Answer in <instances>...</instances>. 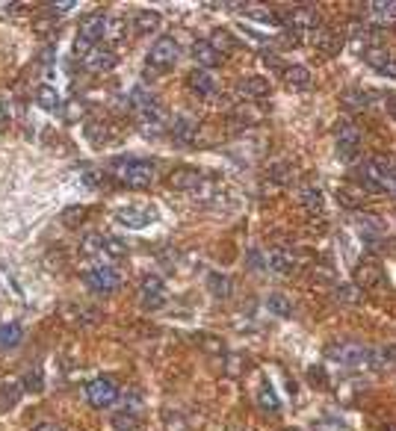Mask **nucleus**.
I'll return each mask as SVG.
<instances>
[{
  "label": "nucleus",
  "instance_id": "58836bf2",
  "mask_svg": "<svg viewBox=\"0 0 396 431\" xmlns=\"http://www.w3.org/2000/svg\"><path fill=\"white\" fill-rule=\"evenodd\" d=\"M18 12V3H0V18H12Z\"/></svg>",
  "mask_w": 396,
  "mask_h": 431
},
{
  "label": "nucleus",
  "instance_id": "2f4dec72",
  "mask_svg": "<svg viewBox=\"0 0 396 431\" xmlns=\"http://www.w3.org/2000/svg\"><path fill=\"white\" fill-rule=\"evenodd\" d=\"M113 425L119 428V431H139V416H136V411H121V414H116L113 416Z\"/></svg>",
  "mask_w": 396,
  "mask_h": 431
},
{
  "label": "nucleus",
  "instance_id": "9b49d317",
  "mask_svg": "<svg viewBox=\"0 0 396 431\" xmlns=\"http://www.w3.org/2000/svg\"><path fill=\"white\" fill-rule=\"evenodd\" d=\"M358 145H361V130H358L352 121H343L337 127V154L343 159H352L358 154Z\"/></svg>",
  "mask_w": 396,
  "mask_h": 431
},
{
  "label": "nucleus",
  "instance_id": "a211bd4d",
  "mask_svg": "<svg viewBox=\"0 0 396 431\" xmlns=\"http://www.w3.org/2000/svg\"><path fill=\"white\" fill-rule=\"evenodd\" d=\"M192 59L201 68H216L222 63V54L207 39H198V42H192Z\"/></svg>",
  "mask_w": 396,
  "mask_h": 431
},
{
  "label": "nucleus",
  "instance_id": "37998d69",
  "mask_svg": "<svg viewBox=\"0 0 396 431\" xmlns=\"http://www.w3.org/2000/svg\"><path fill=\"white\" fill-rule=\"evenodd\" d=\"M390 431H396V428H390Z\"/></svg>",
  "mask_w": 396,
  "mask_h": 431
},
{
  "label": "nucleus",
  "instance_id": "1a4fd4ad",
  "mask_svg": "<svg viewBox=\"0 0 396 431\" xmlns=\"http://www.w3.org/2000/svg\"><path fill=\"white\" fill-rule=\"evenodd\" d=\"M139 301L145 311H160L166 304V284L157 275H145L139 284Z\"/></svg>",
  "mask_w": 396,
  "mask_h": 431
},
{
  "label": "nucleus",
  "instance_id": "393cba45",
  "mask_svg": "<svg viewBox=\"0 0 396 431\" xmlns=\"http://www.w3.org/2000/svg\"><path fill=\"white\" fill-rule=\"evenodd\" d=\"M240 92H243L245 97H264V95H269V80L252 74V77H245V80L240 83Z\"/></svg>",
  "mask_w": 396,
  "mask_h": 431
},
{
  "label": "nucleus",
  "instance_id": "c85d7f7f",
  "mask_svg": "<svg viewBox=\"0 0 396 431\" xmlns=\"http://www.w3.org/2000/svg\"><path fill=\"white\" fill-rule=\"evenodd\" d=\"M257 405H261L264 411H272V414L281 408V402H278V396H275V390H272L269 381H264V384H261V393H257Z\"/></svg>",
  "mask_w": 396,
  "mask_h": 431
},
{
  "label": "nucleus",
  "instance_id": "dca6fc26",
  "mask_svg": "<svg viewBox=\"0 0 396 431\" xmlns=\"http://www.w3.org/2000/svg\"><path fill=\"white\" fill-rule=\"evenodd\" d=\"M187 86L195 95H201V97H210L216 92V80H213V74H210L207 68H192L187 74Z\"/></svg>",
  "mask_w": 396,
  "mask_h": 431
},
{
  "label": "nucleus",
  "instance_id": "c9c22d12",
  "mask_svg": "<svg viewBox=\"0 0 396 431\" xmlns=\"http://www.w3.org/2000/svg\"><path fill=\"white\" fill-rule=\"evenodd\" d=\"M24 390L39 393V390H42V373H30V375H24Z\"/></svg>",
  "mask_w": 396,
  "mask_h": 431
},
{
  "label": "nucleus",
  "instance_id": "7c9ffc66",
  "mask_svg": "<svg viewBox=\"0 0 396 431\" xmlns=\"http://www.w3.org/2000/svg\"><path fill=\"white\" fill-rule=\"evenodd\" d=\"M343 107L346 109H367L370 107V92L364 89H349L343 95Z\"/></svg>",
  "mask_w": 396,
  "mask_h": 431
},
{
  "label": "nucleus",
  "instance_id": "f03ea898",
  "mask_svg": "<svg viewBox=\"0 0 396 431\" xmlns=\"http://www.w3.org/2000/svg\"><path fill=\"white\" fill-rule=\"evenodd\" d=\"M104 36H109V18L104 15V12H92V15H86L80 21L77 42H74V51H77V56H86L92 47H98V42H101Z\"/></svg>",
  "mask_w": 396,
  "mask_h": 431
},
{
  "label": "nucleus",
  "instance_id": "f3484780",
  "mask_svg": "<svg viewBox=\"0 0 396 431\" xmlns=\"http://www.w3.org/2000/svg\"><path fill=\"white\" fill-rule=\"evenodd\" d=\"M381 281H385V275H381V266L379 263H373V260H367V263H361L355 269V284L361 287V290H373V287H379Z\"/></svg>",
  "mask_w": 396,
  "mask_h": 431
},
{
  "label": "nucleus",
  "instance_id": "cd10ccee",
  "mask_svg": "<svg viewBox=\"0 0 396 431\" xmlns=\"http://www.w3.org/2000/svg\"><path fill=\"white\" fill-rule=\"evenodd\" d=\"M266 311L275 313V316H281V319H290V316H293V304L284 299V295L275 292V295H269V299H266Z\"/></svg>",
  "mask_w": 396,
  "mask_h": 431
},
{
  "label": "nucleus",
  "instance_id": "9d476101",
  "mask_svg": "<svg viewBox=\"0 0 396 431\" xmlns=\"http://www.w3.org/2000/svg\"><path fill=\"white\" fill-rule=\"evenodd\" d=\"M364 63H367L370 68H376L381 77L396 80V56L388 54L385 47H370V51H364Z\"/></svg>",
  "mask_w": 396,
  "mask_h": 431
},
{
  "label": "nucleus",
  "instance_id": "f704fd0d",
  "mask_svg": "<svg viewBox=\"0 0 396 431\" xmlns=\"http://www.w3.org/2000/svg\"><path fill=\"white\" fill-rule=\"evenodd\" d=\"M210 45H213L219 54H225V51H231V47L237 45V42H234V36H231L228 30H216V33H213V39H210Z\"/></svg>",
  "mask_w": 396,
  "mask_h": 431
},
{
  "label": "nucleus",
  "instance_id": "79ce46f5",
  "mask_svg": "<svg viewBox=\"0 0 396 431\" xmlns=\"http://www.w3.org/2000/svg\"><path fill=\"white\" fill-rule=\"evenodd\" d=\"M390 113L396 116V97H393V101H390Z\"/></svg>",
  "mask_w": 396,
  "mask_h": 431
},
{
  "label": "nucleus",
  "instance_id": "f8f14e48",
  "mask_svg": "<svg viewBox=\"0 0 396 431\" xmlns=\"http://www.w3.org/2000/svg\"><path fill=\"white\" fill-rule=\"evenodd\" d=\"M139 121H142V130H145V133H154V136H157V133L166 130L169 116H166V109L154 101V104H148L142 113H139Z\"/></svg>",
  "mask_w": 396,
  "mask_h": 431
},
{
  "label": "nucleus",
  "instance_id": "f257e3e1",
  "mask_svg": "<svg viewBox=\"0 0 396 431\" xmlns=\"http://www.w3.org/2000/svg\"><path fill=\"white\" fill-rule=\"evenodd\" d=\"M109 171H113V178H119L130 189H145L154 183V163H148L142 157H119V159H113Z\"/></svg>",
  "mask_w": 396,
  "mask_h": 431
},
{
  "label": "nucleus",
  "instance_id": "a19ab883",
  "mask_svg": "<svg viewBox=\"0 0 396 431\" xmlns=\"http://www.w3.org/2000/svg\"><path fill=\"white\" fill-rule=\"evenodd\" d=\"M3 125H9V107L0 101V127H3Z\"/></svg>",
  "mask_w": 396,
  "mask_h": 431
},
{
  "label": "nucleus",
  "instance_id": "c756f323",
  "mask_svg": "<svg viewBox=\"0 0 396 431\" xmlns=\"http://www.w3.org/2000/svg\"><path fill=\"white\" fill-rule=\"evenodd\" d=\"M207 287H210V292H213L216 299H228V295H231V278L213 272L207 278Z\"/></svg>",
  "mask_w": 396,
  "mask_h": 431
},
{
  "label": "nucleus",
  "instance_id": "72a5a7b5",
  "mask_svg": "<svg viewBox=\"0 0 396 431\" xmlns=\"http://www.w3.org/2000/svg\"><path fill=\"white\" fill-rule=\"evenodd\" d=\"M18 396H21V387H18V384H6V387H0V411L12 408V405L18 402Z\"/></svg>",
  "mask_w": 396,
  "mask_h": 431
},
{
  "label": "nucleus",
  "instance_id": "ddd939ff",
  "mask_svg": "<svg viewBox=\"0 0 396 431\" xmlns=\"http://www.w3.org/2000/svg\"><path fill=\"white\" fill-rule=\"evenodd\" d=\"M296 263H299V257H296V251L293 249H272L269 254H266V266L272 269V272H278V275H290L293 269H296Z\"/></svg>",
  "mask_w": 396,
  "mask_h": 431
},
{
  "label": "nucleus",
  "instance_id": "bb28decb",
  "mask_svg": "<svg viewBox=\"0 0 396 431\" xmlns=\"http://www.w3.org/2000/svg\"><path fill=\"white\" fill-rule=\"evenodd\" d=\"M133 27L139 30V33H151L160 27V12H151V9H142V12H136V18H133Z\"/></svg>",
  "mask_w": 396,
  "mask_h": 431
},
{
  "label": "nucleus",
  "instance_id": "412c9836",
  "mask_svg": "<svg viewBox=\"0 0 396 431\" xmlns=\"http://www.w3.org/2000/svg\"><path fill=\"white\" fill-rule=\"evenodd\" d=\"M24 340V328L18 322H6L0 325V352H9V349H18Z\"/></svg>",
  "mask_w": 396,
  "mask_h": 431
},
{
  "label": "nucleus",
  "instance_id": "39448f33",
  "mask_svg": "<svg viewBox=\"0 0 396 431\" xmlns=\"http://www.w3.org/2000/svg\"><path fill=\"white\" fill-rule=\"evenodd\" d=\"M116 221L128 230H142L157 221V210L154 207H121V210H116Z\"/></svg>",
  "mask_w": 396,
  "mask_h": 431
},
{
  "label": "nucleus",
  "instance_id": "b1692460",
  "mask_svg": "<svg viewBox=\"0 0 396 431\" xmlns=\"http://www.w3.org/2000/svg\"><path fill=\"white\" fill-rule=\"evenodd\" d=\"M36 104H39L42 109H47V113H56V109L63 107L59 92L54 89V86H39V89H36Z\"/></svg>",
  "mask_w": 396,
  "mask_h": 431
},
{
  "label": "nucleus",
  "instance_id": "aec40b11",
  "mask_svg": "<svg viewBox=\"0 0 396 431\" xmlns=\"http://www.w3.org/2000/svg\"><path fill=\"white\" fill-rule=\"evenodd\" d=\"M311 42H314L323 54H337V51H340V45H343L340 33H334V30H328V27L314 30V33H311Z\"/></svg>",
  "mask_w": 396,
  "mask_h": 431
},
{
  "label": "nucleus",
  "instance_id": "423d86ee",
  "mask_svg": "<svg viewBox=\"0 0 396 431\" xmlns=\"http://www.w3.org/2000/svg\"><path fill=\"white\" fill-rule=\"evenodd\" d=\"M178 54H181V47L175 39H169V36H163V39H157L151 45V51H148V65H154V68H172L178 63Z\"/></svg>",
  "mask_w": 396,
  "mask_h": 431
},
{
  "label": "nucleus",
  "instance_id": "a878e982",
  "mask_svg": "<svg viewBox=\"0 0 396 431\" xmlns=\"http://www.w3.org/2000/svg\"><path fill=\"white\" fill-rule=\"evenodd\" d=\"M299 198H302V204H305L311 213H323L326 198H323V189H319V187H305Z\"/></svg>",
  "mask_w": 396,
  "mask_h": 431
},
{
  "label": "nucleus",
  "instance_id": "2eb2a0df",
  "mask_svg": "<svg viewBox=\"0 0 396 431\" xmlns=\"http://www.w3.org/2000/svg\"><path fill=\"white\" fill-rule=\"evenodd\" d=\"M169 183L175 189H183V192H198V187L204 183V175L198 169H175L172 171V178Z\"/></svg>",
  "mask_w": 396,
  "mask_h": 431
},
{
  "label": "nucleus",
  "instance_id": "20e7f679",
  "mask_svg": "<svg viewBox=\"0 0 396 431\" xmlns=\"http://www.w3.org/2000/svg\"><path fill=\"white\" fill-rule=\"evenodd\" d=\"M86 287L95 290V292H116L121 287V275L116 272L113 266H92V269H86Z\"/></svg>",
  "mask_w": 396,
  "mask_h": 431
},
{
  "label": "nucleus",
  "instance_id": "e433bc0d",
  "mask_svg": "<svg viewBox=\"0 0 396 431\" xmlns=\"http://www.w3.org/2000/svg\"><path fill=\"white\" fill-rule=\"evenodd\" d=\"M77 6V0H59V3H47V9L54 12V15H63V12H71Z\"/></svg>",
  "mask_w": 396,
  "mask_h": 431
},
{
  "label": "nucleus",
  "instance_id": "7ed1b4c3",
  "mask_svg": "<svg viewBox=\"0 0 396 431\" xmlns=\"http://www.w3.org/2000/svg\"><path fill=\"white\" fill-rule=\"evenodd\" d=\"M326 358L334 361V363H340V366L361 369V366H370V361H373V349H367L364 343H352V340L331 343V346L326 349Z\"/></svg>",
  "mask_w": 396,
  "mask_h": 431
},
{
  "label": "nucleus",
  "instance_id": "4c0bfd02",
  "mask_svg": "<svg viewBox=\"0 0 396 431\" xmlns=\"http://www.w3.org/2000/svg\"><path fill=\"white\" fill-rule=\"evenodd\" d=\"M337 299L340 301H355L358 299V287H337Z\"/></svg>",
  "mask_w": 396,
  "mask_h": 431
},
{
  "label": "nucleus",
  "instance_id": "5701e85b",
  "mask_svg": "<svg viewBox=\"0 0 396 431\" xmlns=\"http://www.w3.org/2000/svg\"><path fill=\"white\" fill-rule=\"evenodd\" d=\"M284 80H287L290 89H311V71L305 65H290L284 71Z\"/></svg>",
  "mask_w": 396,
  "mask_h": 431
},
{
  "label": "nucleus",
  "instance_id": "6ab92c4d",
  "mask_svg": "<svg viewBox=\"0 0 396 431\" xmlns=\"http://www.w3.org/2000/svg\"><path fill=\"white\" fill-rule=\"evenodd\" d=\"M367 15H370V21H376L379 27H388V24H396V3H388V0L367 3Z\"/></svg>",
  "mask_w": 396,
  "mask_h": 431
},
{
  "label": "nucleus",
  "instance_id": "4be33fe9",
  "mask_svg": "<svg viewBox=\"0 0 396 431\" xmlns=\"http://www.w3.org/2000/svg\"><path fill=\"white\" fill-rule=\"evenodd\" d=\"M172 136H175V142H181V145H192L198 139V125L192 118H178L175 125H172Z\"/></svg>",
  "mask_w": 396,
  "mask_h": 431
},
{
  "label": "nucleus",
  "instance_id": "473e14b6",
  "mask_svg": "<svg viewBox=\"0 0 396 431\" xmlns=\"http://www.w3.org/2000/svg\"><path fill=\"white\" fill-rule=\"evenodd\" d=\"M128 254V242H121L119 237H107L104 233V257H125Z\"/></svg>",
  "mask_w": 396,
  "mask_h": 431
},
{
  "label": "nucleus",
  "instance_id": "ea45409f",
  "mask_svg": "<svg viewBox=\"0 0 396 431\" xmlns=\"http://www.w3.org/2000/svg\"><path fill=\"white\" fill-rule=\"evenodd\" d=\"M33 431H63V425H56V423H39Z\"/></svg>",
  "mask_w": 396,
  "mask_h": 431
},
{
  "label": "nucleus",
  "instance_id": "6e6552de",
  "mask_svg": "<svg viewBox=\"0 0 396 431\" xmlns=\"http://www.w3.org/2000/svg\"><path fill=\"white\" fill-rule=\"evenodd\" d=\"M281 24H287L293 30H302V33H314L323 27V18H319V12L311 6H296L281 18Z\"/></svg>",
  "mask_w": 396,
  "mask_h": 431
},
{
  "label": "nucleus",
  "instance_id": "0eeeda50",
  "mask_svg": "<svg viewBox=\"0 0 396 431\" xmlns=\"http://www.w3.org/2000/svg\"><path fill=\"white\" fill-rule=\"evenodd\" d=\"M86 399H89L92 408H109L119 399V387L109 378H95L86 384Z\"/></svg>",
  "mask_w": 396,
  "mask_h": 431
},
{
  "label": "nucleus",
  "instance_id": "4468645a",
  "mask_svg": "<svg viewBox=\"0 0 396 431\" xmlns=\"http://www.w3.org/2000/svg\"><path fill=\"white\" fill-rule=\"evenodd\" d=\"M83 65L89 71H113L119 65V56H116V51H109V47H92V51L83 56Z\"/></svg>",
  "mask_w": 396,
  "mask_h": 431
}]
</instances>
